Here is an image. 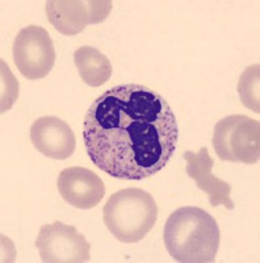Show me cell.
Instances as JSON below:
<instances>
[{
	"label": "cell",
	"mask_w": 260,
	"mask_h": 263,
	"mask_svg": "<svg viewBox=\"0 0 260 263\" xmlns=\"http://www.w3.org/2000/svg\"><path fill=\"white\" fill-rule=\"evenodd\" d=\"M176 116L161 93L141 84L103 92L86 114L83 140L96 167L123 180L158 174L176 150Z\"/></svg>",
	"instance_id": "obj_1"
},
{
	"label": "cell",
	"mask_w": 260,
	"mask_h": 263,
	"mask_svg": "<svg viewBox=\"0 0 260 263\" xmlns=\"http://www.w3.org/2000/svg\"><path fill=\"white\" fill-rule=\"evenodd\" d=\"M163 239L176 262L210 263L218 253L219 228L207 211L198 206H182L167 218Z\"/></svg>",
	"instance_id": "obj_2"
},
{
	"label": "cell",
	"mask_w": 260,
	"mask_h": 263,
	"mask_svg": "<svg viewBox=\"0 0 260 263\" xmlns=\"http://www.w3.org/2000/svg\"><path fill=\"white\" fill-rule=\"evenodd\" d=\"M104 224L118 241L134 243L151 232L158 218L153 195L142 189H124L114 192L103 208Z\"/></svg>",
	"instance_id": "obj_3"
},
{
	"label": "cell",
	"mask_w": 260,
	"mask_h": 263,
	"mask_svg": "<svg viewBox=\"0 0 260 263\" xmlns=\"http://www.w3.org/2000/svg\"><path fill=\"white\" fill-rule=\"evenodd\" d=\"M213 147L222 161L257 163L260 123L245 115H230L219 120L213 132Z\"/></svg>",
	"instance_id": "obj_4"
},
{
	"label": "cell",
	"mask_w": 260,
	"mask_h": 263,
	"mask_svg": "<svg viewBox=\"0 0 260 263\" xmlns=\"http://www.w3.org/2000/svg\"><path fill=\"white\" fill-rule=\"evenodd\" d=\"M13 61L29 81L45 78L55 63V49L46 29L38 25L23 28L13 42Z\"/></svg>",
	"instance_id": "obj_5"
},
{
	"label": "cell",
	"mask_w": 260,
	"mask_h": 263,
	"mask_svg": "<svg viewBox=\"0 0 260 263\" xmlns=\"http://www.w3.org/2000/svg\"><path fill=\"white\" fill-rule=\"evenodd\" d=\"M45 263H83L91 260V245L76 228L61 221L42 225L36 239Z\"/></svg>",
	"instance_id": "obj_6"
},
{
	"label": "cell",
	"mask_w": 260,
	"mask_h": 263,
	"mask_svg": "<svg viewBox=\"0 0 260 263\" xmlns=\"http://www.w3.org/2000/svg\"><path fill=\"white\" fill-rule=\"evenodd\" d=\"M111 0H50L46 15L50 24L66 36H75L88 24H99L112 11Z\"/></svg>",
	"instance_id": "obj_7"
},
{
	"label": "cell",
	"mask_w": 260,
	"mask_h": 263,
	"mask_svg": "<svg viewBox=\"0 0 260 263\" xmlns=\"http://www.w3.org/2000/svg\"><path fill=\"white\" fill-rule=\"evenodd\" d=\"M58 191L62 199L79 210L95 208L105 195L102 178L86 167H67L58 177Z\"/></svg>",
	"instance_id": "obj_8"
},
{
	"label": "cell",
	"mask_w": 260,
	"mask_h": 263,
	"mask_svg": "<svg viewBox=\"0 0 260 263\" xmlns=\"http://www.w3.org/2000/svg\"><path fill=\"white\" fill-rule=\"evenodd\" d=\"M30 141L41 154L53 159L70 158L76 147V138L69 124L54 116L39 117L32 124Z\"/></svg>",
	"instance_id": "obj_9"
},
{
	"label": "cell",
	"mask_w": 260,
	"mask_h": 263,
	"mask_svg": "<svg viewBox=\"0 0 260 263\" xmlns=\"http://www.w3.org/2000/svg\"><path fill=\"white\" fill-rule=\"evenodd\" d=\"M184 159L187 161V175L196 182L201 191L208 195L210 205H224L227 210H234V203L230 199V184L212 174L214 162L207 147H201L198 153L186 152Z\"/></svg>",
	"instance_id": "obj_10"
},
{
	"label": "cell",
	"mask_w": 260,
	"mask_h": 263,
	"mask_svg": "<svg viewBox=\"0 0 260 263\" xmlns=\"http://www.w3.org/2000/svg\"><path fill=\"white\" fill-rule=\"evenodd\" d=\"M74 63L82 81L91 87H100L112 77V63L102 51L92 46H82L74 53Z\"/></svg>",
	"instance_id": "obj_11"
},
{
	"label": "cell",
	"mask_w": 260,
	"mask_h": 263,
	"mask_svg": "<svg viewBox=\"0 0 260 263\" xmlns=\"http://www.w3.org/2000/svg\"><path fill=\"white\" fill-rule=\"evenodd\" d=\"M260 66L254 65L250 66L248 69L241 75L239 82H238V92H239L242 104L251 111L260 114Z\"/></svg>",
	"instance_id": "obj_12"
}]
</instances>
